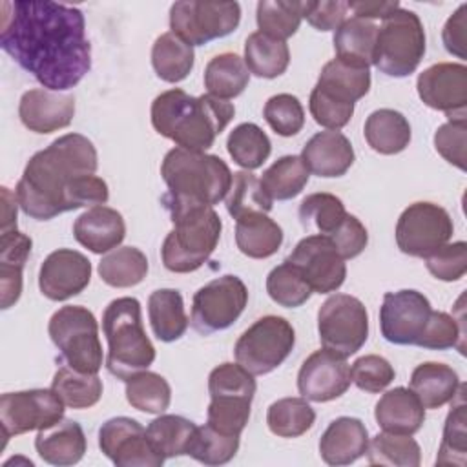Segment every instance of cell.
Returning <instances> with one entry per match:
<instances>
[{"mask_svg":"<svg viewBox=\"0 0 467 467\" xmlns=\"http://www.w3.org/2000/svg\"><path fill=\"white\" fill-rule=\"evenodd\" d=\"M0 47L51 91L75 88L91 69L84 13L60 2H2Z\"/></svg>","mask_w":467,"mask_h":467,"instance_id":"6da1fadb","label":"cell"},{"mask_svg":"<svg viewBox=\"0 0 467 467\" xmlns=\"http://www.w3.org/2000/svg\"><path fill=\"white\" fill-rule=\"evenodd\" d=\"M99 155L80 133H66L36 151L26 164L15 193L26 215L49 221L84 206L106 204L109 188L97 177Z\"/></svg>","mask_w":467,"mask_h":467,"instance_id":"7a4b0ae2","label":"cell"},{"mask_svg":"<svg viewBox=\"0 0 467 467\" xmlns=\"http://www.w3.org/2000/svg\"><path fill=\"white\" fill-rule=\"evenodd\" d=\"M234 113L235 108L228 100L210 93L192 97L173 88L153 99L151 126L159 135L173 140L177 148L206 151L230 124Z\"/></svg>","mask_w":467,"mask_h":467,"instance_id":"3957f363","label":"cell"},{"mask_svg":"<svg viewBox=\"0 0 467 467\" xmlns=\"http://www.w3.org/2000/svg\"><path fill=\"white\" fill-rule=\"evenodd\" d=\"M161 175L168 186V192L162 197L164 206H213L226 197L234 173L217 155L173 148L162 159Z\"/></svg>","mask_w":467,"mask_h":467,"instance_id":"277c9868","label":"cell"},{"mask_svg":"<svg viewBox=\"0 0 467 467\" xmlns=\"http://www.w3.org/2000/svg\"><path fill=\"white\" fill-rule=\"evenodd\" d=\"M173 230L161 246L162 265L175 274L199 270L213 254L223 223L213 206L206 204H168Z\"/></svg>","mask_w":467,"mask_h":467,"instance_id":"5b68a950","label":"cell"},{"mask_svg":"<svg viewBox=\"0 0 467 467\" xmlns=\"http://www.w3.org/2000/svg\"><path fill=\"white\" fill-rule=\"evenodd\" d=\"M102 332L108 341L106 368L111 376L126 381L155 361V347L146 336L140 303L135 297H117L106 306Z\"/></svg>","mask_w":467,"mask_h":467,"instance_id":"8992f818","label":"cell"},{"mask_svg":"<svg viewBox=\"0 0 467 467\" xmlns=\"http://www.w3.org/2000/svg\"><path fill=\"white\" fill-rule=\"evenodd\" d=\"M425 55V31L420 16L398 7L378 27L372 64L387 77H407L416 71Z\"/></svg>","mask_w":467,"mask_h":467,"instance_id":"52a82bcc","label":"cell"},{"mask_svg":"<svg viewBox=\"0 0 467 467\" xmlns=\"http://www.w3.org/2000/svg\"><path fill=\"white\" fill-rule=\"evenodd\" d=\"M47 332L67 367L86 374L100 370L102 345L99 323L91 310L80 305H66L51 316Z\"/></svg>","mask_w":467,"mask_h":467,"instance_id":"ba28073f","label":"cell"},{"mask_svg":"<svg viewBox=\"0 0 467 467\" xmlns=\"http://www.w3.org/2000/svg\"><path fill=\"white\" fill-rule=\"evenodd\" d=\"M296 345L294 327L281 316H263L235 341V361L254 376L275 370Z\"/></svg>","mask_w":467,"mask_h":467,"instance_id":"9c48e42d","label":"cell"},{"mask_svg":"<svg viewBox=\"0 0 467 467\" xmlns=\"http://www.w3.org/2000/svg\"><path fill=\"white\" fill-rule=\"evenodd\" d=\"M241 5L237 2L182 0L170 7L171 33L193 46H204L237 29Z\"/></svg>","mask_w":467,"mask_h":467,"instance_id":"30bf717a","label":"cell"},{"mask_svg":"<svg viewBox=\"0 0 467 467\" xmlns=\"http://www.w3.org/2000/svg\"><path fill=\"white\" fill-rule=\"evenodd\" d=\"M317 332L323 348L348 358L368 337V312L358 297L334 294L319 306Z\"/></svg>","mask_w":467,"mask_h":467,"instance_id":"8fae6325","label":"cell"},{"mask_svg":"<svg viewBox=\"0 0 467 467\" xmlns=\"http://www.w3.org/2000/svg\"><path fill=\"white\" fill-rule=\"evenodd\" d=\"M248 303V288L241 277L226 274L212 279L193 294L192 327L202 334H213L232 327Z\"/></svg>","mask_w":467,"mask_h":467,"instance_id":"7c38bea8","label":"cell"},{"mask_svg":"<svg viewBox=\"0 0 467 467\" xmlns=\"http://www.w3.org/2000/svg\"><path fill=\"white\" fill-rule=\"evenodd\" d=\"M454 224L449 212L434 202L420 201L409 204L396 223V244L412 257H427L449 243Z\"/></svg>","mask_w":467,"mask_h":467,"instance_id":"4fadbf2b","label":"cell"},{"mask_svg":"<svg viewBox=\"0 0 467 467\" xmlns=\"http://www.w3.org/2000/svg\"><path fill=\"white\" fill-rule=\"evenodd\" d=\"M64 407L53 389H29L2 394L0 427L4 440L51 427L64 418Z\"/></svg>","mask_w":467,"mask_h":467,"instance_id":"5bb4252c","label":"cell"},{"mask_svg":"<svg viewBox=\"0 0 467 467\" xmlns=\"http://www.w3.org/2000/svg\"><path fill=\"white\" fill-rule=\"evenodd\" d=\"M303 279L308 283L312 292L330 294L336 292L347 277V265L336 244L321 234L303 237L286 257Z\"/></svg>","mask_w":467,"mask_h":467,"instance_id":"9a60e30c","label":"cell"},{"mask_svg":"<svg viewBox=\"0 0 467 467\" xmlns=\"http://www.w3.org/2000/svg\"><path fill=\"white\" fill-rule=\"evenodd\" d=\"M431 314V301L418 290L385 292L379 306L381 336L394 345H418Z\"/></svg>","mask_w":467,"mask_h":467,"instance_id":"2e32d148","label":"cell"},{"mask_svg":"<svg viewBox=\"0 0 467 467\" xmlns=\"http://www.w3.org/2000/svg\"><path fill=\"white\" fill-rule=\"evenodd\" d=\"M99 447L117 467H161L164 458L151 447L146 429L133 418L117 416L99 429Z\"/></svg>","mask_w":467,"mask_h":467,"instance_id":"e0dca14e","label":"cell"},{"mask_svg":"<svg viewBox=\"0 0 467 467\" xmlns=\"http://www.w3.org/2000/svg\"><path fill=\"white\" fill-rule=\"evenodd\" d=\"M418 97L432 109L443 111L449 120H465L467 67L454 62H438L418 75Z\"/></svg>","mask_w":467,"mask_h":467,"instance_id":"ac0fdd59","label":"cell"},{"mask_svg":"<svg viewBox=\"0 0 467 467\" xmlns=\"http://www.w3.org/2000/svg\"><path fill=\"white\" fill-rule=\"evenodd\" d=\"M352 383L347 359L328 348L312 352L297 372L299 394L316 403H325L343 396Z\"/></svg>","mask_w":467,"mask_h":467,"instance_id":"d6986e66","label":"cell"},{"mask_svg":"<svg viewBox=\"0 0 467 467\" xmlns=\"http://www.w3.org/2000/svg\"><path fill=\"white\" fill-rule=\"evenodd\" d=\"M91 281V261L71 248L51 252L40 265L38 288L51 301L78 296Z\"/></svg>","mask_w":467,"mask_h":467,"instance_id":"ffe728a7","label":"cell"},{"mask_svg":"<svg viewBox=\"0 0 467 467\" xmlns=\"http://www.w3.org/2000/svg\"><path fill=\"white\" fill-rule=\"evenodd\" d=\"M75 115V99L67 93L35 88L20 97L18 117L22 124L35 133H53L71 124Z\"/></svg>","mask_w":467,"mask_h":467,"instance_id":"44dd1931","label":"cell"},{"mask_svg":"<svg viewBox=\"0 0 467 467\" xmlns=\"http://www.w3.org/2000/svg\"><path fill=\"white\" fill-rule=\"evenodd\" d=\"M73 235L78 244L93 254L115 250L126 237V223L115 208L99 204L88 208L73 223Z\"/></svg>","mask_w":467,"mask_h":467,"instance_id":"7402d4cb","label":"cell"},{"mask_svg":"<svg viewBox=\"0 0 467 467\" xmlns=\"http://www.w3.org/2000/svg\"><path fill=\"white\" fill-rule=\"evenodd\" d=\"M301 159L317 177H341L354 164V148L341 131H319L303 146Z\"/></svg>","mask_w":467,"mask_h":467,"instance_id":"603a6c76","label":"cell"},{"mask_svg":"<svg viewBox=\"0 0 467 467\" xmlns=\"http://www.w3.org/2000/svg\"><path fill=\"white\" fill-rule=\"evenodd\" d=\"M368 431L358 418L339 416L328 423L319 438L321 460L328 465L354 463L367 452Z\"/></svg>","mask_w":467,"mask_h":467,"instance_id":"cb8c5ba5","label":"cell"},{"mask_svg":"<svg viewBox=\"0 0 467 467\" xmlns=\"http://www.w3.org/2000/svg\"><path fill=\"white\" fill-rule=\"evenodd\" d=\"M35 449L46 463L67 467L82 460L88 449V441L80 423L69 418H62L51 427L38 431L35 438Z\"/></svg>","mask_w":467,"mask_h":467,"instance_id":"d4e9b609","label":"cell"},{"mask_svg":"<svg viewBox=\"0 0 467 467\" xmlns=\"http://www.w3.org/2000/svg\"><path fill=\"white\" fill-rule=\"evenodd\" d=\"M374 418L385 432L412 436L425 421V409L410 389L396 387L379 398Z\"/></svg>","mask_w":467,"mask_h":467,"instance_id":"484cf974","label":"cell"},{"mask_svg":"<svg viewBox=\"0 0 467 467\" xmlns=\"http://www.w3.org/2000/svg\"><path fill=\"white\" fill-rule=\"evenodd\" d=\"M314 88L341 104H356L370 89V69L336 57L323 66Z\"/></svg>","mask_w":467,"mask_h":467,"instance_id":"4316f807","label":"cell"},{"mask_svg":"<svg viewBox=\"0 0 467 467\" xmlns=\"http://www.w3.org/2000/svg\"><path fill=\"white\" fill-rule=\"evenodd\" d=\"M33 241L29 235L11 230L0 232V303L11 308L22 294V270L31 254Z\"/></svg>","mask_w":467,"mask_h":467,"instance_id":"83f0119b","label":"cell"},{"mask_svg":"<svg viewBox=\"0 0 467 467\" xmlns=\"http://www.w3.org/2000/svg\"><path fill=\"white\" fill-rule=\"evenodd\" d=\"M460 387L456 370L445 363L425 361L410 374V390L416 394L423 409H440L449 403Z\"/></svg>","mask_w":467,"mask_h":467,"instance_id":"f1b7e54d","label":"cell"},{"mask_svg":"<svg viewBox=\"0 0 467 467\" xmlns=\"http://www.w3.org/2000/svg\"><path fill=\"white\" fill-rule=\"evenodd\" d=\"M235 244L246 257L266 259L283 244V230L266 213L252 212L235 221Z\"/></svg>","mask_w":467,"mask_h":467,"instance_id":"f546056e","label":"cell"},{"mask_svg":"<svg viewBox=\"0 0 467 467\" xmlns=\"http://www.w3.org/2000/svg\"><path fill=\"white\" fill-rule=\"evenodd\" d=\"M363 135L374 151L381 155H396L409 146L412 133L403 113L390 108H381L367 117Z\"/></svg>","mask_w":467,"mask_h":467,"instance_id":"4dcf8cb0","label":"cell"},{"mask_svg":"<svg viewBox=\"0 0 467 467\" xmlns=\"http://www.w3.org/2000/svg\"><path fill=\"white\" fill-rule=\"evenodd\" d=\"M148 317L155 337L164 343L181 339L188 328L184 301L175 288H159L150 294Z\"/></svg>","mask_w":467,"mask_h":467,"instance_id":"1f68e13d","label":"cell"},{"mask_svg":"<svg viewBox=\"0 0 467 467\" xmlns=\"http://www.w3.org/2000/svg\"><path fill=\"white\" fill-rule=\"evenodd\" d=\"M378 26L372 20L350 16L334 33L336 57L358 66L370 67L374 58Z\"/></svg>","mask_w":467,"mask_h":467,"instance_id":"d6a6232c","label":"cell"},{"mask_svg":"<svg viewBox=\"0 0 467 467\" xmlns=\"http://www.w3.org/2000/svg\"><path fill=\"white\" fill-rule=\"evenodd\" d=\"M290 62V49L285 40L268 36L261 31L248 35L244 42V64L259 78H275L283 75Z\"/></svg>","mask_w":467,"mask_h":467,"instance_id":"836d02e7","label":"cell"},{"mask_svg":"<svg viewBox=\"0 0 467 467\" xmlns=\"http://www.w3.org/2000/svg\"><path fill=\"white\" fill-rule=\"evenodd\" d=\"M193 47L175 33H162L153 42L151 66L161 80L170 84L184 80L193 69Z\"/></svg>","mask_w":467,"mask_h":467,"instance_id":"e575fe53","label":"cell"},{"mask_svg":"<svg viewBox=\"0 0 467 467\" xmlns=\"http://www.w3.org/2000/svg\"><path fill=\"white\" fill-rule=\"evenodd\" d=\"M146 434L155 452L166 460L188 454L197 434V425L177 414H161L150 421Z\"/></svg>","mask_w":467,"mask_h":467,"instance_id":"d590c367","label":"cell"},{"mask_svg":"<svg viewBox=\"0 0 467 467\" xmlns=\"http://www.w3.org/2000/svg\"><path fill=\"white\" fill-rule=\"evenodd\" d=\"M250 82V71L235 53H221L204 67V88L210 95L228 100L244 91Z\"/></svg>","mask_w":467,"mask_h":467,"instance_id":"8d00e7d4","label":"cell"},{"mask_svg":"<svg viewBox=\"0 0 467 467\" xmlns=\"http://www.w3.org/2000/svg\"><path fill=\"white\" fill-rule=\"evenodd\" d=\"M465 385L460 383L458 392L454 396L452 407L445 418L441 443L436 456V465H456L465 467L467 463V407L463 398Z\"/></svg>","mask_w":467,"mask_h":467,"instance_id":"74e56055","label":"cell"},{"mask_svg":"<svg viewBox=\"0 0 467 467\" xmlns=\"http://www.w3.org/2000/svg\"><path fill=\"white\" fill-rule=\"evenodd\" d=\"M310 171L301 155L279 157L261 175V184L272 201H288L303 192Z\"/></svg>","mask_w":467,"mask_h":467,"instance_id":"f35d334b","label":"cell"},{"mask_svg":"<svg viewBox=\"0 0 467 467\" xmlns=\"http://www.w3.org/2000/svg\"><path fill=\"white\" fill-rule=\"evenodd\" d=\"M148 274V257L137 246H120L106 254L99 263L100 279L113 288L139 285Z\"/></svg>","mask_w":467,"mask_h":467,"instance_id":"ab89813d","label":"cell"},{"mask_svg":"<svg viewBox=\"0 0 467 467\" xmlns=\"http://www.w3.org/2000/svg\"><path fill=\"white\" fill-rule=\"evenodd\" d=\"M51 389L66 407L89 409L97 405L102 396V379L99 374H86L62 365L53 376Z\"/></svg>","mask_w":467,"mask_h":467,"instance_id":"60d3db41","label":"cell"},{"mask_svg":"<svg viewBox=\"0 0 467 467\" xmlns=\"http://www.w3.org/2000/svg\"><path fill=\"white\" fill-rule=\"evenodd\" d=\"M367 458L370 465L390 467H418L421 462V449L410 434L378 432L367 445Z\"/></svg>","mask_w":467,"mask_h":467,"instance_id":"b9f144b4","label":"cell"},{"mask_svg":"<svg viewBox=\"0 0 467 467\" xmlns=\"http://www.w3.org/2000/svg\"><path fill=\"white\" fill-rule=\"evenodd\" d=\"M226 150L235 164L244 170H257L270 157L272 142L268 135L254 122H243L235 126L228 139Z\"/></svg>","mask_w":467,"mask_h":467,"instance_id":"7bdbcfd3","label":"cell"},{"mask_svg":"<svg viewBox=\"0 0 467 467\" xmlns=\"http://www.w3.org/2000/svg\"><path fill=\"white\" fill-rule=\"evenodd\" d=\"M316 412L308 401L301 398H281L266 410V425L279 438H297L312 429Z\"/></svg>","mask_w":467,"mask_h":467,"instance_id":"ee69618b","label":"cell"},{"mask_svg":"<svg viewBox=\"0 0 467 467\" xmlns=\"http://www.w3.org/2000/svg\"><path fill=\"white\" fill-rule=\"evenodd\" d=\"M305 15V2L299 0H261L255 20L261 33L285 40L296 35Z\"/></svg>","mask_w":467,"mask_h":467,"instance_id":"f6af8a7d","label":"cell"},{"mask_svg":"<svg viewBox=\"0 0 467 467\" xmlns=\"http://www.w3.org/2000/svg\"><path fill=\"white\" fill-rule=\"evenodd\" d=\"M128 403L148 414H162L171 401L170 383L157 372L142 370L126 379Z\"/></svg>","mask_w":467,"mask_h":467,"instance_id":"bcb514c9","label":"cell"},{"mask_svg":"<svg viewBox=\"0 0 467 467\" xmlns=\"http://www.w3.org/2000/svg\"><path fill=\"white\" fill-rule=\"evenodd\" d=\"M210 405L206 410V425L215 429L221 434L228 436H241L244 431L248 418H250V407L252 400L250 396L243 394H212Z\"/></svg>","mask_w":467,"mask_h":467,"instance_id":"7dc6e473","label":"cell"},{"mask_svg":"<svg viewBox=\"0 0 467 467\" xmlns=\"http://www.w3.org/2000/svg\"><path fill=\"white\" fill-rule=\"evenodd\" d=\"M272 202L274 201L268 197L261 181L254 173L244 170L232 175V184L224 197V204L235 221L252 212L268 213L272 210Z\"/></svg>","mask_w":467,"mask_h":467,"instance_id":"c3c4849f","label":"cell"},{"mask_svg":"<svg viewBox=\"0 0 467 467\" xmlns=\"http://www.w3.org/2000/svg\"><path fill=\"white\" fill-rule=\"evenodd\" d=\"M347 217L345 204L332 193H310L299 204V221L305 230H317L321 235H330Z\"/></svg>","mask_w":467,"mask_h":467,"instance_id":"681fc988","label":"cell"},{"mask_svg":"<svg viewBox=\"0 0 467 467\" xmlns=\"http://www.w3.org/2000/svg\"><path fill=\"white\" fill-rule=\"evenodd\" d=\"M266 292L274 303L285 308H296L306 303L312 288L303 279L299 270L286 259L270 270L266 275Z\"/></svg>","mask_w":467,"mask_h":467,"instance_id":"f907efd6","label":"cell"},{"mask_svg":"<svg viewBox=\"0 0 467 467\" xmlns=\"http://www.w3.org/2000/svg\"><path fill=\"white\" fill-rule=\"evenodd\" d=\"M239 451V436L221 434L210 425L197 427L195 440L188 451V456L204 465L228 463Z\"/></svg>","mask_w":467,"mask_h":467,"instance_id":"816d5d0a","label":"cell"},{"mask_svg":"<svg viewBox=\"0 0 467 467\" xmlns=\"http://www.w3.org/2000/svg\"><path fill=\"white\" fill-rule=\"evenodd\" d=\"M268 126L281 137L297 135L305 124V109L296 95L277 93L270 97L263 109Z\"/></svg>","mask_w":467,"mask_h":467,"instance_id":"f5cc1de1","label":"cell"},{"mask_svg":"<svg viewBox=\"0 0 467 467\" xmlns=\"http://www.w3.org/2000/svg\"><path fill=\"white\" fill-rule=\"evenodd\" d=\"M416 347L429 350H447L456 347L462 354L463 350V319L440 310H432L425 332Z\"/></svg>","mask_w":467,"mask_h":467,"instance_id":"db71d44e","label":"cell"},{"mask_svg":"<svg viewBox=\"0 0 467 467\" xmlns=\"http://www.w3.org/2000/svg\"><path fill=\"white\" fill-rule=\"evenodd\" d=\"M425 259L427 270L440 281H458L467 272V244L465 241L445 243L431 252Z\"/></svg>","mask_w":467,"mask_h":467,"instance_id":"11a10c76","label":"cell"},{"mask_svg":"<svg viewBox=\"0 0 467 467\" xmlns=\"http://www.w3.org/2000/svg\"><path fill=\"white\" fill-rule=\"evenodd\" d=\"M350 374L352 383H356L358 389L372 394L385 390L396 376L394 367L389 363V359L378 354H367L358 358L350 367Z\"/></svg>","mask_w":467,"mask_h":467,"instance_id":"9f6ffc18","label":"cell"},{"mask_svg":"<svg viewBox=\"0 0 467 467\" xmlns=\"http://www.w3.org/2000/svg\"><path fill=\"white\" fill-rule=\"evenodd\" d=\"M467 120H447L434 133L436 151L451 164L465 170Z\"/></svg>","mask_w":467,"mask_h":467,"instance_id":"6f0895ef","label":"cell"},{"mask_svg":"<svg viewBox=\"0 0 467 467\" xmlns=\"http://www.w3.org/2000/svg\"><path fill=\"white\" fill-rule=\"evenodd\" d=\"M308 109L319 126L332 130V131L345 128L354 115V104H341V102L323 95L316 88L310 93Z\"/></svg>","mask_w":467,"mask_h":467,"instance_id":"680465c9","label":"cell"},{"mask_svg":"<svg viewBox=\"0 0 467 467\" xmlns=\"http://www.w3.org/2000/svg\"><path fill=\"white\" fill-rule=\"evenodd\" d=\"M327 237L336 244L343 259L358 257L368 243L367 228L356 215H350V213H347L343 223Z\"/></svg>","mask_w":467,"mask_h":467,"instance_id":"91938a15","label":"cell"},{"mask_svg":"<svg viewBox=\"0 0 467 467\" xmlns=\"http://www.w3.org/2000/svg\"><path fill=\"white\" fill-rule=\"evenodd\" d=\"M348 13V2L336 0V2H305V15L306 22L317 31H336L345 20Z\"/></svg>","mask_w":467,"mask_h":467,"instance_id":"94428289","label":"cell"},{"mask_svg":"<svg viewBox=\"0 0 467 467\" xmlns=\"http://www.w3.org/2000/svg\"><path fill=\"white\" fill-rule=\"evenodd\" d=\"M441 40L445 49L458 57L465 58L467 57V4H462L445 22L443 31H441Z\"/></svg>","mask_w":467,"mask_h":467,"instance_id":"6125c7cd","label":"cell"},{"mask_svg":"<svg viewBox=\"0 0 467 467\" xmlns=\"http://www.w3.org/2000/svg\"><path fill=\"white\" fill-rule=\"evenodd\" d=\"M400 7L398 2H378V0H365V2H348V11L354 13V16L374 20L381 18L385 20L389 15H392Z\"/></svg>","mask_w":467,"mask_h":467,"instance_id":"be15d7a7","label":"cell"},{"mask_svg":"<svg viewBox=\"0 0 467 467\" xmlns=\"http://www.w3.org/2000/svg\"><path fill=\"white\" fill-rule=\"evenodd\" d=\"M16 193H13L7 186H2V226L0 232L16 230Z\"/></svg>","mask_w":467,"mask_h":467,"instance_id":"e7e4bbea","label":"cell"}]
</instances>
